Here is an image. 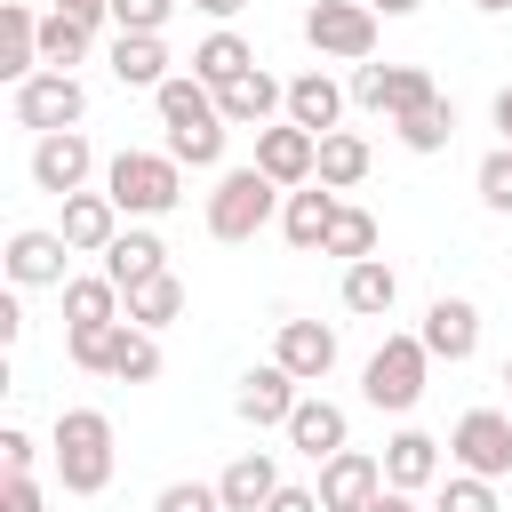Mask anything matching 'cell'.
Here are the masks:
<instances>
[{
	"label": "cell",
	"mask_w": 512,
	"mask_h": 512,
	"mask_svg": "<svg viewBox=\"0 0 512 512\" xmlns=\"http://www.w3.org/2000/svg\"><path fill=\"white\" fill-rule=\"evenodd\" d=\"M48 456H56L64 496H104L112 488V416L104 408H64L56 432H48Z\"/></svg>",
	"instance_id": "6da1fadb"
},
{
	"label": "cell",
	"mask_w": 512,
	"mask_h": 512,
	"mask_svg": "<svg viewBox=\"0 0 512 512\" xmlns=\"http://www.w3.org/2000/svg\"><path fill=\"white\" fill-rule=\"evenodd\" d=\"M280 184L248 160V168H224L216 176V192H208V240H224V248H240V240H256L264 224H280Z\"/></svg>",
	"instance_id": "7a4b0ae2"
},
{
	"label": "cell",
	"mask_w": 512,
	"mask_h": 512,
	"mask_svg": "<svg viewBox=\"0 0 512 512\" xmlns=\"http://www.w3.org/2000/svg\"><path fill=\"white\" fill-rule=\"evenodd\" d=\"M424 376H432L424 336H384V344L368 352V368H360V400H368L376 416H408V408L424 400Z\"/></svg>",
	"instance_id": "3957f363"
},
{
	"label": "cell",
	"mask_w": 512,
	"mask_h": 512,
	"mask_svg": "<svg viewBox=\"0 0 512 512\" xmlns=\"http://www.w3.org/2000/svg\"><path fill=\"white\" fill-rule=\"evenodd\" d=\"M104 192H112L120 216H168V208L184 200V168H176L168 152H120V160L104 168Z\"/></svg>",
	"instance_id": "277c9868"
},
{
	"label": "cell",
	"mask_w": 512,
	"mask_h": 512,
	"mask_svg": "<svg viewBox=\"0 0 512 512\" xmlns=\"http://www.w3.org/2000/svg\"><path fill=\"white\" fill-rule=\"evenodd\" d=\"M376 8L368 0H312L304 8V40H312V56H328V64H376Z\"/></svg>",
	"instance_id": "5b68a950"
},
{
	"label": "cell",
	"mask_w": 512,
	"mask_h": 512,
	"mask_svg": "<svg viewBox=\"0 0 512 512\" xmlns=\"http://www.w3.org/2000/svg\"><path fill=\"white\" fill-rule=\"evenodd\" d=\"M448 464L472 480H512V416L504 408H464L448 432Z\"/></svg>",
	"instance_id": "8992f818"
},
{
	"label": "cell",
	"mask_w": 512,
	"mask_h": 512,
	"mask_svg": "<svg viewBox=\"0 0 512 512\" xmlns=\"http://www.w3.org/2000/svg\"><path fill=\"white\" fill-rule=\"evenodd\" d=\"M352 104L384 112V120H408V112L440 104V88H432L424 64H352Z\"/></svg>",
	"instance_id": "52a82bcc"
},
{
	"label": "cell",
	"mask_w": 512,
	"mask_h": 512,
	"mask_svg": "<svg viewBox=\"0 0 512 512\" xmlns=\"http://www.w3.org/2000/svg\"><path fill=\"white\" fill-rule=\"evenodd\" d=\"M8 112H16V128H32V136H64V128L88 120V88H80L72 72H32V80L8 96Z\"/></svg>",
	"instance_id": "ba28073f"
},
{
	"label": "cell",
	"mask_w": 512,
	"mask_h": 512,
	"mask_svg": "<svg viewBox=\"0 0 512 512\" xmlns=\"http://www.w3.org/2000/svg\"><path fill=\"white\" fill-rule=\"evenodd\" d=\"M256 168H264L280 192H304V184L320 176V136H304L296 120H272V128H256Z\"/></svg>",
	"instance_id": "9c48e42d"
},
{
	"label": "cell",
	"mask_w": 512,
	"mask_h": 512,
	"mask_svg": "<svg viewBox=\"0 0 512 512\" xmlns=\"http://www.w3.org/2000/svg\"><path fill=\"white\" fill-rule=\"evenodd\" d=\"M88 176H96V144H88L80 128H64V136H32V184H40V192L72 200V192H88Z\"/></svg>",
	"instance_id": "30bf717a"
},
{
	"label": "cell",
	"mask_w": 512,
	"mask_h": 512,
	"mask_svg": "<svg viewBox=\"0 0 512 512\" xmlns=\"http://www.w3.org/2000/svg\"><path fill=\"white\" fill-rule=\"evenodd\" d=\"M64 232H48V224H24V232H8V288H64L72 272H64Z\"/></svg>",
	"instance_id": "8fae6325"
},
{
	"label": "cell",
	"mask_w": 512,
	"mask_h": 512,
	"mask_svg": "<svg viewBox=\"0 0 512 512\" xmlns=\"http://www.w3.org/2000/svg\"><path fill=\"white\" fill-rule=\"evenodd\" d=\"M376 496H384V456L344 448V456L320 464V512H368Z\"/></svg>",
	"instance_id": "7c38bea8"
},
{
	"label": "cell",
	"mask_w": 512,
	"mask_h": 512,
	"mask_svg": "<svg viewBox=\"0 0 512 512\" xmlns=\"http://www.w3.org/2000/svg\"><path fill=\"white\" fill-rule=\"evenodd\" d=\"M424 352L432 360H448V368H464L472 352H480V304L472 296H432V312H424Z\"/></svg>",
	"instance_id": "4fadbf2b"
},
{
	"label": "cell",
	"mask_w": 512,
	"mask_h": 512,
	"mask_svg": "<svg viewBox=\"0 0 512 512\" xmlns=\"http://www.w3.org/2000/svg\"><path fill=\"white\" fill-rule=\"evenodd\" d=\"M296 400H304V384H296V376H288L280 360H264V368H248V376H240V392H232V408H240V424H256V432H264V424H280V432H288V416H296Z\"/></svg>",
	"instance_id": "5bb4252c"
},
{
	"label": "cell",
	"mask_w": 512,
	"mask_h": 512,
	"mask_svg": "<svg viewBox=\"0 0 512 512\" xmlns=\"http://www.w3.org/2000/svg\"><path fill=\"white\" fill-rule=\"evenodd\" d=\"M288 448H296V456H312V464H328V456H344V448H352V416H344L328 392H304V400H296V416H288Z\"/></svg>",
	"instance_id": "9a60e30c"
},
{
	"label": "cell",
	"mask_w": 512,
	"mask_h": 512,
	"mask_svg": "<svg viewBox=\"0 0 512 512\" xmlns=\"http://www.w3.org/2000/svg\"><path fill=\"white\" fill-rule=\"evenodd\" d=\"M272 360H280L296 384H320V376L336 368V328H328V320H280Z\"/></svg>",
	"instance_id": "2e32d148"
},
{
	"label": "cell",
	"mask_w": 512,
	"mask_h": 512,
	"mask_svg": "<svg viewBox=\"0 0 512 512\" xmlns=\"http://www.w3.org/2000/svg\"><path fill=\"white\" fill-rule=\"evenodd\" d=\"M216 112H224V128H272V112L288 120V80H272V72L256 64L248 80L216 88Z\"/></svg>",
	"instance_id": "e0dca14e"
},
{
	"label": "cell",
	"mask_w": 512,
	"mask_h": 512,
	"mask_svg": "<svg viewBox=\"0 0 512 512\" xmlns=\"http://www.w3.org/2000/svg\"><path fill=\"white\" fill-rule=\"evenodd\" d=\"M448 472H440V440L432 432H392L384 440V488H408V496H424V488H440Z\"/></svg>",
	"instance_id": "ac0fdd59"
},
{
	"label": "cell",
	"mask_w": 512,
	"mask_h": 512,
	"mask_svg": "<svg viewBox=\"0 0 512 512\" xmlns=\"http://www.w3.org/2000/svg\"><path fill=\"white\" fill-rule=\"evenodd\" d=\"M112 80L160 96V88L176 80V72H168V40H160V32H112Z\"/></svg>",
	"instance_id": "d6986e66"
},
{
	"label": "cell",
	"mask_w": 512,
	"mask_h": 512,
	"mask_svg": "<svg viewBox=\"0 0 512 512\" xmlns=\"http://www.w3.org/2000/svg\"><path fill=\"white\" fill-rule=\"evenodd\" d=\"M344 104H352V88H336V80H328L320 64L288 80V120H296L304 136H336V120H344Z\"/></svg>",
	"instance_id": "ffe728a7"
},
{
	"label": "cell",
	"mask_w": 512,
	"mask_h": 512,
	"mask_svg": "<svg viewBox=\"0 0 512 512\" xmlns=\"http://www.w3.org/2000/svg\"><path fill=\"white\" fill-rule=\"evenodd\" d=\"M56 232H64V248H72V256H104V248L120 240V208H112V192H72Z\"/></svg>",
	"instance_id": "44dd1931"
},
{
	"label": "cell",
	"mask_w": 512,
	"mask_h": 512,
	"mask_svg": "<svg viewBox=\"0 0 512 512\" xmlns=\"http://www.w3.org/2000/svg\"><path fill=\"white\" fill-rule=\"evenodd\" d=\"M336 208H344V200H336L328 184H304V192H288V200H280V240H288V248H304V256H312V248H328V224H336Z\"/></svg>",
	"instance_id": "7402d4cb"
},
{
	"label": "cell",
	"mask_w": 512,
	"mask_h": 512,
	"mask_svg": "<svg viewBox=\"0 0 512 512\" xmlns=\"http://www.w3.org/2000/svg\"><path fill=\"white\" fill-rule=\"evenodd\" d=\"M216 496H224V512H264V504L280 496V464H272L264 448H248V456H232V464L216 472Z\"/></svg>",
	"instance_id": "603a6c76"
},
{
	"label": "cell",
	"mask_w": 512,
	"mask_h": 512,
	"mask_svg": "<svg viewBox=\"0 0 512 512\" xmlns=\"http://www.w3.org/2000/svg\"><path fill=\"white\" fill-rule=\"evenodd\" d=\"M160 272H168V248H160V232H144V224H128V232L104 248V280H112L120 296H128L136 280H160Z\"/></svg>",
	"instance_id": "cb8c5ba5"
},
{
	"label": "cell",
	"mask_w": 512,
	"mask_h": 512,
	"mask_svg": "<svg viewBox=\"0 0 512 512\" xmlns=\"http://www.w3.org/2000/svg\"><path fill=\"white\" fill-rule=\"evenodd\" d=\"M336 296H344V312H360V320H384V312L400 304V272H392L384 256H360V264H344Z\"/></svg>",
	"instance_id": "d4e9b609"
},
{
	"label": "cell",
	"mask_w": 512,
	"mask_h": 512,
	"mask_svg": "<svg viewBox=\"0 0 512 512\" xmlns=\"http://www.w3.org/2000/svg\"><path fill=\"white\" fill-rule=\"evenodd\" d=\"M32 72H40V16H32L24 0H8V8H0V80L24 88Z\"/></svg>",
	"instance_id": "484cf974"
},
{
	"label": "cell",
	"mask_w": 512,
	"mask_h": 512,
	"mask_svg": "<svg viewBox=\"0 0 512 512\" xmlns=\"http://www.w3.org/2000/svg\"><path fill=\"white\" fill-rule=\"evenodd\" d=\"M256 72V48L232 32V24H216L200 48H192V80H208V88H232V80H248Z\"/></svg>",
	"instance_id": "4316f807"
},
{
	"label": "cell",
	"mask_w": 512,
	"mask_h": 512,
	"mask_svg": "<svg viewBox=\"0 0 512 512\" xmlns=\"http://www.w3.org/2000/svg\"><path fill=\"white\" fill-rule=\"evenodd\" d=\"M88 48H96V24L88 16H72V8H48L40 16V72H72Z\"/></svg>",
	"instance_id": "83f0119b"
},
{
	"label": "cell",
	"mask_w": 512,
	"mask_h": 512,
	"mask_svg": "<svg viewBox=\"0 0 512 512\" xmlns=\"http://www.w3.org/2000/svg\"><path fill=\"white\" fill-rule=\"evenodd\" d=\"M104 320H128V296H120L104 272L64 280V328H104Z\"/></svg>",
	"instance_id": "f1b7e54d"
},
{
	"label": "cell",
	"mask_w": 512,
	"mask_h": 512,
	"mask_svg": "<svg viewBox=\"0 0 512 512\" xmlns=\"http://www.w3.org/2000/svg\"><path fill=\"white\" fill-rule=\"evenodd\" d=\"M376 168V152H368V136H352V128H336V136H320V176L312 184H328V192H352L360 176Z\"/></svg>",
	"instance_id": "f546056e"
},
{
	"label": "cell",
	"mask_w": 512,
	"mask_h": 512,
	"mask_svg": "<svg viewBox=\"0 0 512 512\" xmlns=\"http://www.w3.org/2000/svg\"><path fill=\"white\" fill-rule=\"evenodd\" d=\"M152 104H160V128H200V120H224V112H216V88H208V80H192V72H176Z\"/></svg>",
	"instance_id": "4dcf8cb0"
},
{
	"label": "cell",
	"mask_w": 512,
	"mask_h": 512,
	"mask_svg": "<svg viewBox=\"0 0 512 512\" xmlns=\"http://www.w3.org/2000/svg\"><path fill=\"white\" fill-rule=\"evenodd\" d=\"M168 320H184V280L176 272H160V280H136L128 288V328H168Z\"/></svg>",
	"instance_id": "1f68e13d"
},
{
	"label": "cell",
	"mask_w": 512,
	"mask_h": 512,
	"mask_svg": "<svg viewBox=\"0 0 512 512\" xmlns=\"http://www.w3.org/2000/svg\"><path fill=\"white\" fill-rule=\"evenodd\" d=\"M112 376H120V384H152V376H160V336L120 320V336H112Z\"/></svg>",
	"instance_id": "d6a6232c"
},
{
	"label": "cell",
	"mask_w": 512,
	"mask_h": 512,
	"mask_svg": "<svg viewBox=\"0 0 512 512\" xmlns=\"http://www.w3.org/2000/svg\"><path fill=\"white\" fill-rule=\"evenodd\" d=\"M392 136H400L408 152H448V136H456V104L440 96V104H424V112H408V120H392Z\"/></svg>",
	"instance_id": "836d02e7"
},
{
	"label": "cell",
	"mask_w": 512,
	"mask_h": 512,
	"mask_svg": "<svg viewBox=\"0 0 512 512\" xmlns=\"http://www.w3.org/2000/svg\"><path fill=\"white\" fill-rule=\"evenodd\" d=\"M224 136H232L224 120H200V128H168V160H176V168H216V160H224Z\"/></svg>",
	"instance_id": "e575fe53"
},
{
	"label": "cell",
	"mask_w": 512,
	"mask_h": 512,
	"mask_svg": "<svg viewBox=\"0 0 512 512\" xmlns=\"http://www.w3.org/2000/svg\"><path fill=\"white\" fill-rule=\"evenodd\" d=\"M320 256H344V264H360V256H376V216L344 200V208H336V224H328V248H320Z\"/></svg>",
	"instance_id": "d590c367"
},
{
	"label": "cell",
	"mask_w": 512,
	"mask_h": 512,
	"mask_svg": "<svg viewBox=\"0 0 512 512\" xmlns=\"http://www.w3.org/2000/svg\"><path fill=\"white\" fill-rule=\"evenodd\" d=\"M112 336H120V320H104V328H64V352H72V368H88V376H112Z\"/></svg>",
	"instance_id": "8d00e7d4"
},
{
	"label": "cell",
	"mask_w": 512,
	"mask_h": 512,
	"mask_svg": "<svg viewBox=\"0 0 512 512\" xmlns=\"http://www.w3.org/2000/svg\"><path fill=\"white\" fill-rule=\"evenodd\" d=\"M432 512H496V480H472V472H448L432 488Z\"/></svg>",
	"instance_id": "74e56055"
},
{
	"label": "cell",
	"mask_w": 512,
	"mask_h": 512,
	"mask_svg": "<svg viewBox=\"0 0 512 512\" xmlns=\"http://www.w3.org/2000/svg\"><path fill=\"white\" fill-rule=\"evenodd\" d=\"M472 192H480L496 216H512V144H496V152L472 168Z\"/></svg>",
	"instance_id": "f35d334b"
},
{
	"label": "cell",
	"mask_w": 512,
	"mask_h": 512,
	"mask_svg": "<svg viewBox=\"0 0 512 512\" xmlns=\"http://www.w3.org/2000/svg\"><path fill=\"white\" fill-rule=\"evenodd\" d=\"M104 16H112L120 32H168L176 0H104Z\"/></svg>",
	"instance_id": "ab89813d"
},
{
	"label": "cell",
	"mask_w": 512,
	"mask_h": 512,
	"mask_svg": "<svg viewBox=\"0 0 512 512\" xmlns=\"http://www.w3.org/2000/svg\"><path fill=\"white\" fill-rule=\"evenodd\" d=\"M152 512H224V496H216V480H168L152 496Z\"/></svg>",
	"instance_id": "60d3db41"
},
{
	"label": "cell",
	"mask_w": 512,
	"mask_h": 512,
	"mask_svg": "<svg viewBox=\"0 0 512 512\" xmlns=\"http://www.w3.org/2000/svg\"><path fill=\"white\" fill-rule=\"evenodd\" d=\"M0 464H8V480H32V464H40V448H32V432H0Z\"/></svg>",
	"instance_id": "b9f144b4"
},
{
	"label": "cell",
	"mask_w": 512,
	"mask_h": 512,
	"mask_svg": "<svg viewBox=\"0 0 512 512\" xmlns=\"http://www.w3.org/2000/svg\"><path fill=\"white\" fill-rule=\"evenodd\" d=\"M0 512H48L40 480H0Z\"/></svg>",
	"instance_id": "7bdbcfd3"
},
{
	"label": "cell",
	"mask_w": 512,
	"mask_h": 512,
	"mask_svg": "<svg viewBox=\"0 0 512 512\" xmlns=\"http://www.w3.org/2000/svg\"><path fill=\"white\" fill-rule=\"evenodd\" d=\"M264 512H320V488H296V480H280V496H272Z\"/></svg>",
	"instance_id": "ee69618b"
},
{
	"label": "cell",
	"mask_w": 512,
	"mask_h": 512,
	"mask_svg": "<svg viewBox=\"0 0 512 512\" xmlns=\"http://www.w3.org/2000/svg\"><path fill=\"white\" fill-rule=\"evenodd\" d=\"M16 296H24V288H8V296H0V344H16V336H24V304H16Z\"/></svg>",
	"instance_id": "f6af8a7d"
},
{
	"label": "cell",
	"mask_w": 512,
	"mask_h": 512,
	"mask_svg": "<svg viewBox=\"0 0 512 512\" xmlns=\"http://www.w3.org/2000/svg\"><path fill=\"white\" fill-rule=\"evenodd\" d=\"M368 512H424V504H416V496H408V488H384V496H376V504H368Z\"/></svg>",
	"instance_id": "bcb514c9"
},
{
	"label": "cell",
	"mask_w": 512,
	"mask_h": 512,
	"mask_svg": "<svg viewBox=\"0 0 512 512\" xmlns=\"http://www.w3.org/2000/svg\"><path fill=\"white\" fill-rule=\"evenodd\" d=\"M192 8H200V16H216V24H232V16L248 8V0H192Z\"/></svg>",
	"instance_id": "7dc6e473"
},
{
	"label": "cell",
	"mask_w": 512,
	"mask_h": 512,
	"mask_svg": "<svg viewBox=\"0 0 512 512\" xmlns=\"http://www.w3.org/2000/svg\"><path fill=\"white\" fill-rule=\"evenodd\" d=\"M496 136L512 144V88H496Z\"/></svg>",
	"instance_id": "c3c4849f"
},
{
	"label": "cell",
	"mask_w": 512,
	"mask_h": 512,
	"mask_svg": "<svg viewBox=\"0 0 512 512\" xmlns=\"http://www.w3.org/2000/svg\"><path fill=\"white\" fill-rule=\"evenodd\" d=\"M368 8H376V16H416L424 0H368Z\"/></svg>",
	"instance_id": "681fc988"
},
{
	"label": "cell",
	"mask_w": 512,
	"mask_h": 512,
	"mask_svg": "<svg viewBox=\"0 0 512 512\" xmlns=\"http://www.w3.org/2000/svg\"><path fill=\"white\" fill-rule=\"evenodd\" d=\"M56 8H72V16H88V24H104V0H56Z\"/></svg>",
	"instance_id": "f907efd6"
},
{
	"label": "cell",
	"mask_w": 512,
	"mask_h": 512,
	"mask_svg": "<svg viewBox=\"0 0 512 512\" xmlns=\"http://www.w3.org/2000/svg\"><path fill=\"white\" fill-rule=\"evenodd\" d=\"M472 8H480V16H504V8H512V0H472Z\"/></svg>",
	"instance_id": "816d5d0a"
},
{
	"label": "cell",
	"mask_w": 512,
	"mask_h": 512,
	"mask_svg": "<svg viewBox=\"0 0 512 512\" xmlns=\"http://www.w3.org/2000/svg\"><path fill=\"white\" fill-rule=\"evenodd\" d=\"M504 384H512V360H504Z\"/></svg>",
	"instance_id": "f5cc1de1"
}]
</instances>
